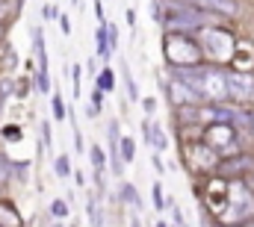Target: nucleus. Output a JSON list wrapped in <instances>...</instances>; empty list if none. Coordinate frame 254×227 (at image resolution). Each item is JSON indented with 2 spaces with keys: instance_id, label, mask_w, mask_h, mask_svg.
Segmentation results:
<instances>
[{
  "instance_id": "obj_1",
  "label": "nucleus",
  "mask_w": 254,
  "mask_h": 227,
  "mask_svg": "<svg viewBox=\"0 0 254 227\" xmlns=\"http://www.w3.org/2000/svg\"><path fill=\"white\" fill-rule=\"evenodd\" d=\"M254 216V195L246 183H231L228 186V207L219 210V219L225 225H243Z\"/></svg>"
},
{
  "instance_id": "obj_9",
  "label": "nucleus",
  "mask_w": 254,
  "mask_h": 227,
  "mask_svg": "<svg viewBox=\"0 0 254 227\" xmlns=\"http://www.w3.org/2000/svg\"><path fill=\"white\" fill-rule=\"evenodd\" d=\"M198 9H207V12H216V15H237L240 6L234 0H192Z\"/></svg>"
},
{
  "instance_id": "obj_12",
  "label": "nucleus",
  "mask_w": 254,
  "mask_h": 227,
  "mask_svg": "<svg viewBox=\"0 0 254 227\" xmlns=\"http://www.w3.org/2000/svg\"><path fill=\"white\" fill-rule=\"evenodd\" d=\"M95 45H98V57L107 59L113 54V48H110V39H107V24H101L98 27V33H95Z\"/></svg>"
},
{
  "instance_id": "obj_6",
  "label": "nucleus",
  "mask_w": 254,
  "mask_h": 227,
  "mask_svg": "<svg viewBox=\"0 0 254 227\" xmlns=\"http://www.w3.org/2000/svg\"><path fill=\"white\" fill-rule=\"evenodd\" d=\"M33 45H36V59H39V74H36V83H39V92H51V77H48V68H51V62H48V48H45V39H42V33L39 30H33Z\"/></svg>"
},
{
  "instance_id": "obj_14",
  "label": "nucleus",
  "mask_w": 254,
  "mask_h": 227,
  "mask_svg": "<svg viewBox=\"0 0 254 227\" xmlns=\"http://www.w3.org/2000/svg\"><path fill=\"white\" fill-rule=\"evenodd\" d=\"M113 74H116L113 68H104V71H101V74L95 77V80H98V89H101V92H113V89H116V77H113Z\"/></svg>"
},
{
  "instance_id": "obj_15",
  "label": "nucleus",
  "mask_w": 254,
  "mask_h": 227,
  "mask_svg": "<svg viewBox=\"0 0 254 227\" xmlns=\"http://www.w3.org/2000/svg\"><path fill=\"white\" fill-rule=\"evenodd\" d=\"M122 80H125V86H127V98H130V101H139V89H136V83H133V74H130L127 62H122Z\"/></svg>"
},
{
  "instance_id": "obj_35",
  "label": "nucleus",
  "mask_w": 254,
  "mask_h": 227,
  "mask_svg": "<svg viewBox=\"0 0 254 227\" xmlns=\"http://www.w3.org/2000/svg\"><path fill=\"white\" fill-rule=\"evenodd\" d=\"M252 136H254V115H252Z\"/></svg>"
},
{
  "instance_id": "obj_11",
  "label": "nucleus",
  "mask_w": 254,
  "mask_h": 227,
  "mask_svg": "<svg viewBox=\"0 0 254 227\" xmlns=\"http://www.w3.org/2000/svg\"><path fill=\"white\" fill-rule=\"evenodd\" d=\"M148 145H151L154 151H166V148H169V136L163 133V127L151 124V136H148Z\"/></svg>"
},
{
  "instance_id": "obj_27",
  "label": "nucleus",
  "mask_w": 254,
  "mask_h": 227,
  "mask_svg": "<svg viewBox=\"0 0 254 227\" xmlns=\"http://www.w3.org/2000/svg\"><path fill=\"white\" fill-rule=\"evenodd\" d=\"M151 192H154V207H157V210H163V186H160V183H154V189H151Z\"/></svg>"
},
{
  "instance_id": "obj_21",
  "label": "nucleus",
  "mask_w": 254,
  "mask_h": 227,
  "mask_svg": "<svg viewBox=\"0 0 254 227\" xmlns=\"http://www.w3.org/2000/svg\"><path fill=\"white\" fill-rule=\"evenodd\" d=\"M9 92H12V80H3V83H0V115H3L6 101H9Z\"/></svg>"
},
{
  "instance_id": "obj_18",
  "label": "nucleus",
  "mask_w": 254,
  "mask_h": 227,
  "mask_svg": "<svg viewBox=\"0 0 254 227\" xmlns=\"http://www.w3.org/2000/svg\"><path fill=\"white\" fill-rule=\"evenodd\" d=\"M89 160H92L95 171H104V169H107V157H104V151H101L98 145H92V151H89Z\"/></svg>"
},
{
  "instance_id": "obj_7",
  "label": "nucleus",
  "mask_w": 254,
  "mask_h": 227,
  "mask_svg": "<svg viewBox=\"0 0 254 227\" xmlns=\"http://www.w3.org/2000/svg\"><path fill=\"white\" fill-rule=\"evenodd\" d=\"M225 80H228V95H231V98H252L254 95L252 74H246V71H234V74H225Z\"/></svg>"
},
{
  "instance_id": "obj_26",
  "label": "nucleus",
  "mask_w": 254,
  "mask_h": 227,
  "mask_svg": "<svg viewBox=\"0 0 254 227\" xmlns=\"http://www.w3.org/2000/svg\"><path fill=\"white\" fill-rule=\"evenodd\" d=\"M51 142H54V139H51V124L45 121V124H42V148L48 151V148H51Z\"/></svg>"
},
{
  "instance_id": "obj_20",
  "label": "nucleus",
  "mask_w": 254,
  "mask_h": 227,
  "mask_svg": "<svg viewBox=\"0 0 254 227\" xmlns=\"http://www.w3.org/2000/svg\"><path fill=\"white\" fill-rule=\"evenodd\" d=\"M0 222L6 227H18V219H15V213H12L9 207H0Z\"/></svg>"
},
{
  "instance_id": "obj_36",
  "label": "nucleus",
  "mask_w": 254,
  "mask_h": 227,
  "mask_svg": "<svg viewBox=\"0 0 254 227\" xmlns=\"http://www.w3.org/2000/svg\"><path fill=\"white\" fill-rule=\"evenodd\" d=\"M157 227H166V225H163V222H160V225H157Z\"/></svg>"
},
{
  "instance_id": "obj_2",
  "label": "nucleus",
  "mask_w": 254,
  "mask_h": 227,
  "mask_svg": "<svg viewBox=\"0 0 254 227\" xmlns=\"http://www.w3.org/2000/svg\"><path fill=\"white\" fill-rule=\"evenodd\" d=\"M210 21H216V12H207V9H198L195 3L184 6V3H169V9L163 12V24L166 27H178V30H198V27H207Z\"/></svg>"
},
{
  "instance_id": "obj_32",
  "label": "nucleus",
  "mask_w": 254,
  "mask_h": 227,
  "mask_svg": "<svg viewBox=\"0 0 254 227\" xmlns=\"http://www.w3.org/2000/svg\"><path fill=\"white\" fill-rule=\"evenodd\" d=\"M42 18H57V9L54 6H42Z\"/></svg>"
},
{
  "instance_id": "obj_37",
  "label": "nucleus",
  "mask_w": 254,
  "mask_h": 227,
  "mask_svg": "<svg viewBox=\"0 0 254 227\" xmlns=\"http://www.w3.org/2000/svg\"><path fill=\"white\" fill-rule=\"evenodd\" d=\"M249 227H254V225H249Z\"/></svg>"
},
{
  "instance_id": "obj_33",
  "label": "nucleus",
  "mask_w": 254,
  "mask_h": 227,
  "mask_svg": "<svg viewBox=\"0 0 254 227\" xmlns=\"http://www.w3.org/2000/svg\"><path fill=\"white\" fill-rule=\"evenodd\" d=\"M142 107H145V113H154V110H157V104H154L151 98H145V101H142Z\"/></svg>"
},
{
  "instance_id": "obj_4",
  "label": "nucleus",
  "mask_w": 254,
  "mask_h": 227,
  "mask_svg": "<svg viewBox=\"0 0 254 227\" xmlns=\"http://www.w3.org/2000/svg\"><path fill=\"white\" fill-rule=\"evenodd\" d=\"M201 45H204V51L210 54L213 59H219V62H225V59H234V39H231V33H225V30H201Z\"/></svg>"
},
{
  "instance_id": "obj_34",
  "label": "nucleus",
  "mask_w": 254,
  "mask_h": 227,
  "mask_svg": "<svg viewBox=\"0 0 254 227\" xmlns=\"http://www.w3.org/2000/svg\"><path fill=\"white\" fill-rule=\"evenodd\" d=\"M130 227H142V225H139V222H136V219H133V225H130Z\"/></svg>"
},
{
  "instance_id": "obj_8",
  "label": "nucleus",
  "mask_w": 254,
  "mask_h": 227,
  "mask_svg": "<svg viewBox=\"0 0 254 227\" xmlns=\"http://www.w3.org/2000/svg\"><path fill=\"white\" fill-rule=\"evenodd\" d=\"M169 98H172V104H178V107H190V104H201V101H204L192 86H187L184 80H175V77H172V83H169Z\"/></svg>"
},
{
  "instance_id": "obj_23",
  "label": "nucleus",
  "mask_w": 254,
  "mask_h": 227,
  "mask_svg": "<svg viewBox=\"0 0 254 227\" xmlns=\"http://www.w3.org/2000/svg\"><path fill=\"white\" fill-rule=\"evenodd\" d=\"M54 115H57V121H65V118H68V113H65V104H63V98H60V95L54 98Z\"/></svg>"
},
{
  "instance_id": "obj_31",
  "label": "nucleus",
  "mask_w": 254,
  "mask_h": 227,
  "mask_svg": "<svg viewBox=\"0 0 254 227\" xmlns=\"http://www.w3.org/2000/svg\"><path fill=\"white\" fill-rule=\"evenodd\" d=\"M101 101H104V92L98 89V92L92 95V107H95V110H101Z\"/></svg>"
},
{
  "instance_id": "obj_30",
  "label": "nucleus",
  "mask_w": 254,
  "mask_h": 227,
  "mask_svg": "<svg viewBox=\"0 0 254 227\" xmlns=\"http://www.w3.org/2000/svg\"><path fill=\"white\" fill-rule=\"evenodd\" d=\"M6 177H9V163L0 157V183H6Z\"/></svg>"
},
{
  "instance_id": "obj_19",
  "label": "nucleus",
  "mask_w": 254,
  "mask_h": 227,
  "mask_svg": "<svg viewBox=\"0 0 254 227\" xmlns=\"http://www.w3.org/2000/svg\"><path fill=\"white\" fill-rule=\"evenodd\" d=\"M51 216H54V219H60V222L68 219V204H65L63 198H57V201L51 204Z\"/></svg>"
},
{
  "instance_id": "obj_16",
  "label": "nucleus",
  "mask_w": 254,
  "mask_h": 227,
  "mask_svg": "<svg viewBox=\"0 0 254 227\" xmlns=\"http://www.w3.org/2000/svg\"><path fill=\"white\" fill-rule=\"evenodd\" d=\"M119 151H122V160H125V163H133V157H136V142H133V139H127V136H122Z\"/></svg>"
},
{
  "instance_id": "obj_28",
  "label": "nucleus",
  "mask_w": 254,
  "mask_h": 227,
  "mask_svg": "<svg viewBox=\"0 0 254 227\" xmlns=\"http://www.w3.org/2000/svg\"><path fill=\"white\" fill-rule=\"evenodd\" d=\"M86 71H89V77H92V80H95V77L101 74V71H98V62H95V59H89V62H86Z\"/></svg>"
},
{
  "instance_id": "obj_29",
  "label": "nucleus",
  "mask_w": 254,
  "mask_h": 227,
  "mask_svg": "<svg viewBox=\"0 0 254 227\" xmlns=\"http://www.w3.org/2000/svg\"><path fill=\"white\" fill-rule=\"evenodd\" d=\"M60 30H63V36H71V21H68V15L60 18Z\"/></svg>"
},
{
  "instance_id": "obj_22",
  "label": "nucleus",
  "mask_w": 254,
  "mask_h": 227,
  "mask_svg": "<svg viewBox=\"0 0 254 227\" xmlns=\"http://www.w3.org/2000/svg\"><path fill=\"white\" fill-rule=\"evenodd\" d=\"M122 198H125L127 204H139V195H136V189H133L130 183H125V186H122Z\"/></svg>"
},
{
  "instance_id": "obj_3",
  "label": "nucleus",
  "mask_w": 254,
  "mask_h": 227,
  "mask_svg": "<svg viewBox=\"0 0 254 227\" xmlns=\"http://www.w3.org/2000/svg\"><path fill=\"white\" fill-rule=\"evenodd\" d=\"M166 57L169 62H175V65H195L198 59H201V51H198V45L190 42L187 36H169L166 39Z\"/></svg>"
},
{
  "instance_id": "obj_5",
  "label": "nucleus",
  "mask_w": 254,
  "mask_h": 227,
  "mask_svg": "<svg viewBox=\"0 0 254 227\" xmlns=\"http://www.w3.org/2000/svg\"><path fill=\"white\" fill-rule=\"evenodd\" d=\"M207 145L213 151H237V142H234V124H225V121H213L210 130H207Z\"/></svg>"
},
{
  "instance_id": "obj_25",
  "label": "nucleus",
  "mask_w": 254,
  "mask_h": 227,
  "mask_svg": "<svg viewBox=\"0 0 254 227\" xmlns=\"http://www.w3.org/2000/svg\"><path fill=\"white\" fill-rule=\"evenodd\" d=\"M71 83H74V98L80 95V65H71Z\"/></svg>"
},
{
  "instance_id": "obj_13",
  "label": "nucleus",
  "mask_w": 254,
  "mask_h": 227,
  "mask_svg": "<svg viewBox=\"0 0 254 227\" xmlns=\"http://www.w3.org/2000/svg\"><path fill=\"white\" fill-rule=\"evenodd\" d=\"M86 213H89V222H92V227H101V225H104V213H101V204H98V198H89V204H86Z\"/></svg>"
},
{
  "instance_id": "obj_24",
  "label": "nucleus",
  "mask_w": 254,
  "mask_h": 227,
  "mask_svg": "<svg viewBox=\"0 0 254 227\" xmlns=\"http://www.w3.org/2000/svg\"><path fill=\"white\" fill-rule=\"evenodd\" d=\"M107 39H110V48L116 51L119 48V30H116V24H107Z\"/></svg>"
},
{
  "instance_id": "obj_10",
  "label": "nucleus",
  "mask_w": 254,
  "mask_h": 227,
  "mask_svg": "<svg viewBox=\"0 0 254 227\" xmlns=\"http://www.w3.org/2000/svg\"><path fill=\"white\" fill-rule=\"evenodd\" d=\"M190 157L195 160V166H198V169H213V166H216V160H219V157H216V151H213L210 145H195Z\"/></svg>"
},
{
  "instance_id": "obj_17",
  "label": "nucleus",
  "mask_w": 254,
  "mask_h": 227,
  "mask_svg": "<svg viewBox=\"0 0 254 227\" xmlns=\"http://www.w3.org/2000/svg\"><path fill=\"white\" fill-rule=\"evenodd\" d=\"M54 171H57V177H68V174H71V160H68V154H60V157H57V163H54Z\"/></svg>"
}]
</instances>
